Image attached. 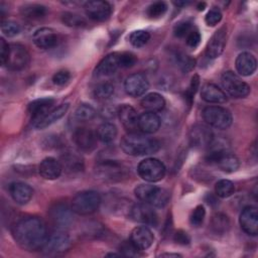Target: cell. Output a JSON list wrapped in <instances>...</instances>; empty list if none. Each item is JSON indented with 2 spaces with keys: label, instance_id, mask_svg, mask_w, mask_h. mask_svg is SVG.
<instances>
[{
  "label": "cell",
  "instance_id": "1",
  "mask_svg": "<svg viewBox=\"0 0 258 258\" xmlns=\"http://www.w3.org/2000/svg\"><path fill=\"white\" fill-rule=\"evenodd\" d=\"M12 236L17 245L26 251L41 250L48 237L44 222L37 217L17 221L12 228Z\"/></svg>",
  "mask_w": 258,
  "mask_h": 258
},
{
  "label": "cell",
  "instance_id": "2",
  "mask_svg": "<svg viewBox=\"0 0 258 258\" xmlns=\"http://www.w3.org/2000/svg\"><path fill=\"white\" fill-rule=\"evenodd\" d=\"M121 148L128 155L143 156L157 152L160 148V143L154 138L132 132L122 138Z\"/></svg>",
  "mask_w": 258,
  "mask_h": 258
},
{
  "label": "cell",
  "instance_id": "3",
  "mask_svg": "<svg viewBox=\"0 0 258 258\" xmlns=\"http://www.w3.org/2000/svg\"><path fill=\"white\" fill-rule=\"evenodd\" d=\"M134 194L142 203L156 208H163L170 199V194L167 189L147 183L137 185L134 189Z\"/></svg>",
  "mask_w": 258,
  "mask_h": 258
},
{
  "label": "cell",
  "instance_id": "4",
  "mask_svg": "<svg viewBox=\"0 0 258 258\" xmlns=\"http://www.w3.org/2000/svg\"><path fill=\"white\" fill-rule=\"evenodd\" d=\"M101 204V196L95 190H84L75 196L72 202L74 213L87 216L95 213Z\"/></svg>",
  "mask_w": 258,
  "mask_h": 258
},
{
  "label": "cell",
  "instance_id": "5",
  "mask_svg": "<svg viewBox=\"0 0 258 258\" xmlns=\"http://www.w3.org/2000/svg\"><path fill=\"white\" fill-rule=\"evenodd\" d=\"M95 173L98 178L110 182L121 181L128 174L127 168L121 162L109 159L99 162L95 168Z\"/></svg>",
  "mask_w": 258,
  "mask_h": 258
},
{
  "label": "cell",
  "instance_id": "6",
  "mask_svg": "<svg viewBox=\"0 0 258 258\" xmlns=\"http://www.w3.org/2000/svg\"><path fill=\"white\" fill-rule=\"evenodd\" d=\"M137 171L139 176L148 182H156L161 180L165 175L164 164L156 158H145L138 164Z\"/></svg>",
  "mask_w": 258,
  "mask_h": 258
},
{
  "label": "cell",
  "instance_id": "7",
  "mask_svg": "<svg viewBox=\"0 0 258 258\" xmlns=\"http://www.w3.org/2000/svg\"><path fill=\"white\" fill-rule=\"evenodd\" d=\"M204 120L217 129H227L232 124V115L229 110L221 106H209L203 111Z\"/></svg>",
  "mask_w": 258,
  "mask_h": 258
},
{
  "label": "cell",
  "instance_id": "8",
  "mask_svg": "<svg viewBox=\"0 0 258 258\" xmlns=\"http://www.w3.org/2000/svg\"><path fill=\"white\" fill-rule=\"evenodd\" d=\"M224 90L233 98H244L250 93V86L234 72L228 71L222 75L221 79Z\"/></svg>",
  "mask_w": 258,
  "mask_h": 258
},
{
  "label": "cell",
  "instance_id": "9",
  "mask_svg": "<svg viewBox=\"0 0 258 258\" xmlns=\"http://www.w3.org/2000/svg\"><path fill=\"white\" fill-rule=\"evenodd\" d=\"M72 242L70 236L62 230L53 232L47 237V240L41 250L46 255H60L71 248Z\"/></svg>",
  "mask_w": 258,
  "mask_h": 258
},
{
  "label": "cell",
  "instance_id": "10",
  "mask_svg": "<svg viewBox=\"0 0 258 258\" xmlns=\"http://www.w3.org/2000/svg\"><path fill=\"white\" fill-rule=\"evenodd\" d=\"M28 62L29 53L25 46L19 43L9 44V51L3 66L10 71H21L28 64Z\"/></svg>",
  "mask_w": 258,
  "mask_h": 258
},
{
  "label": "cell",
  "instance_id": "11",
  "mask_svg": "<svg viewBox=\"0 0 258 258\" xmlns=\"http://www.w3.org/2000/svg\"><path fill=\"white\" fill-rule=\"evenodd\" d=\"M129 215L133 221L146 226L156 227L158 224L157 214L150 205L145 203L133 205L132 208L129 210Z\"/></svg>",
  "mask_w": 258,
  "mask_h": 258
},
{
  "label": "cell",
  "instance_id": "12",
  "mask_svg": "<svg viewBox=\"0 0 258 258\" xmlns=\"http://www.w3.org/2000/svg\"><path fill=\"white\" fill-rule=\"evenodd\" d=\"M97 133L87 127H79L73 134L77 147L84 152H92L97 146Z\"/></svg>",
  "mask_w": 258,
  "mask_h": 258
},
{
  "label": "cell",
  "instance_id": "13",
  "mask_svg": "<svg viewBox=\"0 0 258 258\" xmlns=\"http://www.w3.org/2000/svg\"><path fill=\"white\" fill-rule=\"evenodd\" d=\"M49 218L56 228L62 230L72 224L73 210L66 204H55L49 209Z\"/></svg>",
  "mask_w": 258,
  "mask_h": 258
},
{
  "label": "cell",
  "instance_id": "14",
  "mask_svg": "<svg viewBox=\"0 0 258 258\" xmlns=\"http://www.w3.org/2000/svg\"><path fill=\"white\" fill-rule=\"evenodd\" d=\"M149 88L147 77L142 73H135L128 76L124 82V90L131 97H139L145 94Z\"/></svg>",
  "mask_w": 258,
  "mask_h": 258
},
{
  "label": "cell",
  "instance_id": "15",
  "mask_svg": "<svg viewBox=\"0 0 258 258\" xmlns=\"http://www.w3.org/2000/svg\"><path fill=\"white\" fill-rule=\"evenodd\" d=\"M87 16L95 21H104L108 19L112 13V7L107 1L93 0L88 1L84 5Z\"/></svg>",
  "mask_w": 258,
  "mask_h": 258
},
{
  "label": "cell",
  "instance_id": "16",
  "mask_svg": "<svg viewBox=\"0 0 258 258\" xmlns=\"http://www.w3.org/2000/svg\"><path fill=\"white\" fill-rule=\"evenodd\" d=\"M241 229L248 235L256 236L258 234V211L256 207H245L239 217Z\"/></svg>",
  "mask_w": 258,
  "mask_h": 258
},
{
  "label": "cell",
  "instance_id": "17",
  "mask_svg": "<svg viewBox=\"0 0 258 258\" xmlns=\"http://www.w3.org/2000/svg\"><path fill=\"white\" fill-rule=\"evenodd\" d=\"M227 41V27L222 26L210 38L206 47V54L210 58L219 57L226 46Z\"/></svg>",
  "mask_w": 258,
  "mask_h": 258
},
{
  "label": "cell",
  "instance_id": "18",
  "mask_svg": "<svg viewBox=\"0 0 258 258\" xmlns=\"http://www.w3.org/2000/svg\"><path fill=\"white\" fill-rule=\"evenodd\" d=\"M189 144L197 148L208 147L214 139L212 131L203 124H197L189 131Z\"/></svg>",
  "mask_w": 258,
  "mask_h": 258
},
{
  "label": "cell",
  "instance_id": "19",
  "mask_svg": "<svg viewBox=\"0 0 258 258\" xmlns=\"http://www.w3.org/2000/svg\"><path fill=\"white\" fill-rule=\"evenodd\" d=\"M32 40L37 47L42 49H49L57 45L59 38L58 34L53 29L42 27L33 33Z\"/></svg>",
  "mask_w": 258,
  "mask_h": 258
},
{
  "label": "cell",
  "instance_id": "20",
  "mask_svg": "<svg viewBox=\"0 0 258 258\" xmlns=\"http://www.w3.org/2000/svg\"><path fill=\"white\" fill-rule=\"evenodd\" d=\"M130 241L138 250L143 251L148 249L152 245L154 241V236L149 228L145 226H139L132 230L130 235Z\"/></svg>",
  "mask_w": 258,
  "mask_h": 258
},
{
  "label": "cell",
  "instance_id": "21",
  "mask_svg": "<svg viewBox=\"0 0 258 258\" xmlns=\"http://www.w3.org/2000/svg\"><path fill=\"white\" fill-rule=\"evenodd\" d=\"M119 66V52H112L107 54L95 68L94 76L97 78L108 77L116 73Z\"/></svg>",
  "mask_w": 258,
  "mask_h": 258
},
{
  "label": "cell",
  "instance_id": "22",
  "mask_svg": "<svg viewBox=\"0 0 258 258\" xmlns=\"http://www.w3.org/2000/svg\"><path fill=\"white\" fill-rule=\"evenodd\" d=\"M117 114L119 117V120L121 121L123 127L129 131V133L135 132L136 129L138 128V114L136 110L128 105V104H123L121 105L118 110Z\"/></svg>",
  "mask_w": 258,
  "mask_h": 258
},
{
  "label": "cell",
  "instance_id": "23",
  "mask_svg": "<svg viewBox=\"0 0 258 258\" xmlns=\"http://www.w3.org/2000/svg\"><path fill=\"white\" fill-rule=\"evenodd\" d=\"M38 171L43 178L53 180L60 176L62 171V165L60 161L55 159L54 157H46L40 162L38 166Z\"/></svg>",
  "mask_w": 258,
  "mask_h": 258
},
{
  "label": "cell",
  "instance_id": "24",
  "mask_svg": "<svg viewBox=\"0 0 258 258\" xmlns=\"http://www.w3.org/2000/svg\"><path fill=\"white\" fill-rule=\"evenodd\" d=\"M9 194L13 201L18 205H25L31 200L33 196V189L29 184L25 182L14 181L9 184Z\"/></svg>",
  "mask_w": 258,
  "mask_h": 258
},
{
  "label": "cell",
  "instance_id": "25",
  "mask_svg": "<svg viewBox=\"0 0 258 258\" xmlns=\"http://www.w3.org/2000/svg\"><path fill=\"white\" fill-rule=\"evenodd\" d=\"M68 110H69V104L68 103L61 104V105L49 110L41 118L34 121L33 126L36 129H44V128L48 127L49 125L53 124L54 122H56L57 120H59L60 118H62L64 116V114L68 112Z\"/></svg>",
  "mask_w": 258,
  "mask_h": 258
},
{
  "label": "cell",
  "instance_id": "26",
  "mask_svg": "<svg viewBox=\"0 0 258 258\" xmlns=\"http://www.w3.org/2000/svg\"><path fill=\"white\" fill-rule=\"evenodd\" d=\"M236 70L241 76H250L252 75L257 68L256 57L249 51L241 52L235 61Z\"/></svg>",
  "mask_w": 258,
  "mask_h": 258
},
{
  "label": "cell",
  "instance_id": "27",
  "mask_svg": "<svg viewBox=\"0 0 258 258\" xmlns=\"http://www.w3.org/2000/svg\"><path fill=\"white\" fill-rule=\"evenodd\" d=\"M201 97L204 101L214 104H223L227 101L225 92L213 83H207L202 87Z\"/></svg>",
  "mask_w": 258,
  "mask_h": 258
},
{
  "label": "cell",
  "instance_id": "28",
  "mask_svg": "<svg viewBox=\"0 0 258 258\" xmlns=\"http://www.w3.org/2000/svg\"><path fill=\"white\" fill-rule=\"evenodd\" d=\"M53 104H54V99L49 97L36 99L30 102L28 105V111L31 115L32 121L34 122L39 118H41L43 115H45L49 110H51Z\"/></svg>",
  "mask_w": 258,
  "mask_h": 258
},
{
  "label": "cell",
  "instance_id": "29",
  "mask_svg": "<svg viewBox=\"0 0 258 258\" xmlns=\"http://www.w3.org/2000/svg\"><path fill=\"white\" fill-rule=\"evenodd\" d=\"M62 169L70 173L80 172L84 169V162L82 156L74 150H68L61 155Z\"/></svg>",
  "mask_w": 258,
  "mask_h": 258
},
{
  "label": "cell",
  "instance_id": "30",
  "mask_svg": "<svg viewBox=\"0 0 258 258\" xmlns=\"http://www.w3.org/2000/svg\"><path fill=\"white\" fill-rule=\"evenodd\" d=\"M161 121L159 116L153 112H144L138 118V129L146 134L156 132L160 127Z\"/></svg>",
  "mask_w": 258,
  "mask_h": 258
},
{
  "label": "cell",
  "instance_id": "31",
  "mask_svg": "<svg viewBox=\"0 0 258 258\" xmlns=\"http://www.w3.org/2000/svg\"><path fill=\"white\" fill-rule=\"evenodd\" d=\"M141 107L145 109L147 112H159L164 109L165 107V100L164 98L158 93H150L145 95L142 98Z\"/></svg>",
  "mask_w": 258,
  "mask_h": 258
},
{
  "label": "cell",
  "instance_id": "32",
  "mask_svg": "<svg viewBox=\"0 0 258 258\" xmlns=\"http://www.w3.org/2000/svg\"><path fill=\"white\" fill-rule=\"evenodd\" d=\"M20 13L25 18L38 20L46 15L47 8L41 4H26L20 8Z\"/></svg>",
  "mask_w": 258,
  "mask_h": 258
},
{
  "label": "cell",
  "instance_id": "33",
  "mask_svg": "<svg viewBox=\"0 0 258 258\" xmlns=\"http://www.w3.org/2000/svg\"><path fill=\"white\" fill-rule=\"evenodd\" d=\"M210 226L214 233L223 235L230 229V220L227 215L223 213H217L212 217Z\"/></svg>",
  "mask_w": 258,
  "mask_h": 258
},
{
  "label": "cell",
  "instance_id": "34",
  "mask_svg": "<svg viewBox=\"0 0 258 258\" xmlns=\"http://www.w3.org/2000/svg\"><path fill=\"white\" fill-rule=\"evenodd\" d=\"M97 137L103 143L112 142L117 136V127L111 122H104L97 129Z\"/></svg>",
  "mask_w": 258,
  "mask_h": 258
},
{
  "label": "cell",
  "instance_id": "35",
  "mask_svg": "<svg viewBox=\"0 0 258 258\" xmlns=\"http://www.w3.org/2000/svg\"><path fill=\"white\" fill-rule=\"evenodd\" d=\"M113 94H114V86L109 82H103L98 84L93 91L94 97L97 100H101V101L111 98Z\"/></svg>",
  "mask_w": 258,
  "mask_h": 258
},
{
  "label": "cell",
  "instance_id": "36",
  "mask_svg": "<svg viewBox=\"0 0 258 258\" xmlns=\"http://www.w3.org/2000/svg\"><path fill=\"white\" fill-rule=\"evenodd\" d=\"M235 191L234 183L229 179H221L215 185V192L217 197L226 199L231 197Z\"/></svg>",
  "mask_w": 258,
  "mask_h": 258
},
{
  "label": "cell",
  "instance_id": "37",
  "mask_svg": "<svg viewBox=\"0 0 258 258\" xmlns=\"http://www.w3.org/2000/svg\"><path fill=\"white\" fill-rule=\"evenodd\" d=\"M174 59H175L176 63L178 64L179 69L183 73H187V72L191 71L196 64L195 58H192L190 55H187L180 51L174 53Z\"/></svg>",
  "mask_w": 258,
  "mask_h": 258
},
{
  "label": "cell",
  "instance_id": "38",
  "mask_svg": "<svg viewBox=\"0 0 258 258\" xmlns=\"http://www.w3.org/2000/svg\"><path fill=\"white\" fill-rule=\"evenodd\" d=\"M96 116V111L95 109L88 105V104H81L78 106V108L75 111V118L78 121L85 122V121H90Z\"/></svg>",
  "mask_w": 258,
  "mask_h": 258
},
{
  "label": "cell",
  "instance_id": "39",
  "mask_svg": "<svg viewBox=\"0 0 258 258\" xmlns=\"http://www.w3.org/2000/svg\"><path fill=\"white\" fill-rule=\"evenodd\" d=\"M61 20L66 25L71 27H84L87 25V21L84 17L72 12L62 13Z\"/></svg>",
  "mask_w": 258,
  "mask_h": 258
},
{
  "label": "cell",
  "instance_id": "40",
  "mask_svg": "<svg viewBox=\"0 0 258 258\" xmlns=\"http://www.w3.org/2000/svg\"><path fill=\"white\" fill-rule=\"evenodd\" d=\"M150 39V34L146 30H135L129 36L130 43L135 47L144 46Z\"/></svg>",
  "mask_w": 258,
  "mask_h": 258
},
{
  "label": "cell",
  "instance_id": "41",
  "mask_svg": "<svg viewBox=\"0 0 258 258\" xmlns=\"http://www.w3.org/2000/svg\"><path fill=\"white\" fill-rule=\"evenodd\" d=\"M167 10V5L163 1H157L148 6L146 14L151 19H156L161 17Z\"/></svg>",
  "mask_w": 258,
  "mask_h": 258
},
{
  "label": "cell",
  "instance_id": "42",
  "mask_svg": "<svg viewBox=\"0 0 258 258\" xmlns=\"http://www.w3.org/2000/svg\"><path fill=\"white\" fill-rule=\"evenodd\" d=\"M191 29H192L191 22H189L187 20H182V21L177 22L174 25L173 33L176 37L182 38V37H186V35L191 31Z\"/></svg>",
  "mask_w": 258,
  "mask_h": 258
},
{
  "label": "cell",
  "instance_id": "43",
  "mask_svg": "<svg viewBox=\"0 0 258 258\" xmlns=\"http://www.w3.org/2000/svg\"><path fill=\"white\" fill-rule=\"evenodd\" d=\"M199 86H200V78L198 75H194V77L190 80L189 86L184 93V98H185L186 102L188 103V105H191V103L194 101V96L197 93Z\"/></svg>",
  "mask_w": 258,
  "mask_h": 258
},
{
  "label": "cell",
  "instance_id": "44",
  "mask_svg": "<svg viewBox=\"0 0 258 258\" xmlns=\"http://www.w3.org/2000/svg\"><path fill=\"white\" fill-rule=\"evenodd\" d=\"M1 31L3 32L4 35L8 37H13L19 34L20 26L14 21H2Z\"/></svg>",
  "mask_w": 258,
  "mask_h": 258
},
{
  "label": "cell",
  "instance_id": "45",
  "mask_svg": "<svg viewBox=\"0 0 258 258\" xmlns=\"http://www.w3.org/2000/svg\"><path fill=\"white\" fill-rule=\"evenodd\" d=\"M205 216H206V210H205L204 206L200 205V206L196 207L190 215V218H189L190 224L195 227H200L204 222Z\"/></svg>",
  "mask_w": 258,
  "mask_h": 258
},
{
  "label": "cell",
  "instance_id": "46",
  "mask_svg": "<svg viewBox=\"0 0 258 258\" xmlns=\"http://www.w3.org/2000/svg\"><path fill=\"white\" fill-rule=\"evenodd\" d=\"M137 61V57L134 53L129 51H123L119 52V66L120 68H131L133 67Z\"/></svg>",
  "mask_w": 258,
  "mask_h": 258
},
{
  "label": "cell",
  "instance_id": "47",
  "mask_svg": "<svg viewBox=\"0 0 258 258\" xmlns=\"http://www.w3.org/2000/svg\"><path fill=\"white\" fill-rule=\"evenodd\" d=\"M221 19H222V12L217 7H213L205 17V21L209 26H215L221 21Z\"/></svg>",
  "mask_w": 258,
  "mask_h": 258
},
{
  "label": "cell",
  "instance_id": "48",
  "mask_svg": "<svg viewBox=\"0 0 258 258\" xmlns=\"http://www.w3.org/2000/svg\"><path fill=\"white\" fill-rule=\"evenodd\" d=\"M120 252L122 255L125 256H129V257H136V256H140V250H138L133 243L129 240V241H124L121 245H120Z\"/></svg>",
  "mask_w": 258,
  "mask_h": 258
},
{
  "label": "cell",
  "instance_id": "49",
  "mask_svg": "<svg viewBox=\"0 0 258 258\" xmlns=\"http://www.w3.org/2000/svg\"><path fill=\"white\" fill-rule=\"evenodd\" d=\"M70 79H71V73L67 70H60L53 75L52 82L56 86H63L70 81Z\"/></svg>",
  "mask_w": 258,
  "mask_h": 258
},
{
  "label": "cell",
  "instance_id": "50",
  "mask_svg": "<svg viewBox=\"0 0 258 258\" xmlns=\"http://www.w3.org/2000/svg\"><path fill=\"white\" fill-rule=\"evenodd\" d=\"M186 44L190 47H197L201 42V34L198 29H191V31L185 37Z\"/></svg>",
  "mask_w": 258,
  "mask_h": 258
},
{
  "label": "cell",
  "instance_id": "51",
  "mask_svg": "<svg viewBox=\"0 0 258 258\" xmlns=\"http://www.w3.org/2000/svg\"><path fill=\"white\" fill-rule=\"evenodd\" d=\"M173 240L179 245H188L190 242V237L185 231L177 230L173 236Z\"/></svg>",
  "mask_w": 258,
  "mask_h": 258
},
{
  "label": "cell",
  "instance_id": "52",
  "mask_svg": "<svg viewBox=\"0 0 258 258\" xmlns=\"http://www.w3.org/2000/svg\"><path fill=\"white\" fill-rule=\"evenodd\" d=\"M9 51V44L5 41L4 38L0 39V58H1V63L2 66L4 64L7 54Z\"/></svg>",
  "mask_w": 258,
  "mask_h": 258
},
{
  "label": "cell",
  "instance_id": "53",
  "mask_svg": "<svg viewBox=\"0 0 258 258\" xmlns=\"http://www.w3.org/2000/svg\"><path fill=\"white\" fill-rule=\"evenodd\" d=\"M160 257H181V255L177 254V253H163L159 255Z\"/></svg>",
  "mask_w": 258,
  "mask_h": 258
},
{
  "label": "cell",
  "instance_id": "54",
  "mask_svg": "<svg viewBox=\"0 0 258 258\" xmlns=\"http://www.w3.org/2000/svg\"><path fill=\"white\" fill-rule=\"evenodd\" d=\"M173 4L175 6H185L187 4H189V2H186V1H177V2H173Z\"/></svg>",
  "mask_w": 258,
  "mask_h": 258
},
{
  "label": "cell",
  "instance_id": "55",
  "mask_svg": "<svg viewBox=\"0 0 258 258\" xmlns=\"http://www.w3.org/2000/svg\"><path fill=\"white\" fill-rule=\"evenodd\" d=\"M205 6H206V3H200L199 6H198V9L201 11V10H204L205 9Z\"/></svg>",
  "mask_w": 258,
  "mask_h": 258
},
{
  "label": "cell",
  "instance_id": "56",
  "mask_svg": "<svg viewBox=\"0 0 258 258\" xmlns=\"http://www.w3.org/2000/svg\"><path fill=\"white\" fill-rule=\"evenodd\" d=\"M118 254H115V253H110V254H107V256H117Z\"/></svg>",
  "mask_w": 258,
  "mask_h": 258
}]
</instances>
